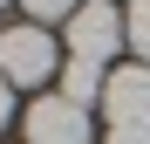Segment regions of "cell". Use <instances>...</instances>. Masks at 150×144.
<instances>
[{"instance_id":"cell-1","label":"cell","mask_w":150,"mask_h":144,"mask_svg":"<svg viewBox=\"0 0 150 144\" xmlns=\"http://www.w3.org/2000/svg\"><path fill=\"white\" fill-rule=\"evenodd\" d=\"M55 69H62V48H55L48 28L28 21V28H7L0 34V76L7 82H48Z\"/></svg>"},{"instance_id":"cell-2","label":"cell","mask_w":150,"mask_h":144,"mask_svg":"<svg viewBox=\"0 0 150 144\" xmlns=\"http://www.w3.org/2000/svg\"><path fill=\"white\" fill-rule=\"evenodd\" d=\"M116 48H123V14L109 7V0H89V7L68 21V55H75V62H96V69H103V62L116 55Z\"/></svg>"},{"instance_id":"cell-3","label":"cell","mask_w":150,"mask_h":144,"mask_svg":"<svg viewBox=\"0 0 150 144\" xmlns=\"http://www.w3.org/2000/svg\"><path fill=\"white\" fill-rule=\"evenodd\" d=\"M28 144H89V110L68 103V96L28 103Z\"/></svg>"},{"instance_id":"cell-4","label":"cell","mask_w":150,"mask_h":144,"mask_svg":"<svg viewBox=\"0 0 150 144\" xmlns=\"http://www.w3.org/2000/svg\"><path fill=\"white\" fill-rule=\"evenodd\" d=\"M103 117H109V130L123 124H150V69H116V76L103 82Z\"/></svg>"},{"instance_id":"cell-5","label":"cell","mask_w":150,"mask_h":144,"mask_svg":"<svg viewBox=\"0 0 150 144\" xmlns=\"http://www.w3.org/2000/svg\"><path fill=\"white\" fill-rule=\"evenodd\" d=\"M103 82H109V76H103L96 62H75V55L62 62V96H68V103H82V110L103 103Z\"/></svg>"},{"instance_id":"cell-6","label":"cell","mask_w":150,"mask_h":144,"mask_svg":"<svg viewBox=\"0 0 150 144\" xmlns=\"http://www.w3.org/2000/svg\"><path fill=\"white\" fill-rule=\"evenodd\" d=\"M123 41H130V48H137V62L150 69V0H137V7L123 14Z\"/></svg>"},{"instance_id":"cell-7","label":"cell","mask_w":150,"mask_h":144,"mask_svg":"<svg viewBox=\"0 0 150 144\" xmlns=\"http://www.w3.org/2000/svg\"><path fill=\"white\" fill-rule=\"evenodd\" d=\"M28 14H34V28H55V21L82 14V0H28Z\"/></svg>"},{"instance_id":"cell-8","label":"cell","mask_w":150,"mask_h":144,"mask_svg":"<svg viewBox=\"0 0 150 144\" xmlns=\"http://www.w3.org/2000/svg\"><path fill=\"white\" fill-rule=\"evenodd\" d=\"M109 144H150V124H123V130H109Z\"/></svg>"},{"instance_id":"cell-9","label":"cell","mask_w":150,"mask_h":144,"mask_svg":"<svg viewBox=\"0 0 150 144\" xmlns=\"http://www.w3.org/2000/svg\"><path fill=\"white\" fill-rule=\"evenodd\" d=\"M7 117H14V82L0 76V124H7Z\"/></svg>"},{"instance_id":"cell-10","label":"cell","mask_w":150,"mask_h":144,"mask_svg":"<svg viewBox=\"0 0 150 144\" xmlns=\"http://www.w3.org/2000/svg\"><path fill=\"white\" fill-rule=\"evenodd\" d=\"M0 7H7V0H0Z\"/></svg>"}]
</instances>
